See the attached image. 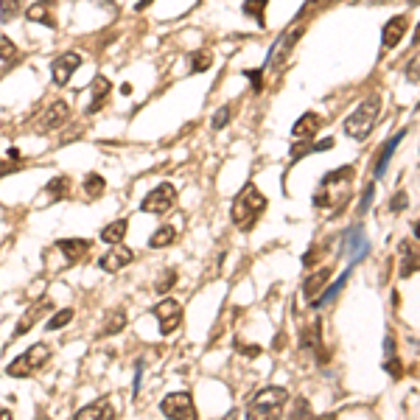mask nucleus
<instances>
[{
  "mask_svg": "<svg viewBox=\"0 0 420 420\" xmlns=\"http://www.w3.org/2000/svg\"><path fill=\"white\" fill-rule=\"evenodd\" d=\"M373 196H375V185L370 183V185L365 188V193H362V202H359V216H365V213L370 210V205H373Z\"/></svg>",
  "mask_w": 420,
  "mask_h": 420,
  "instance_id": "obj_39",
  "label": "nucleus"
},
{
  "mask_svg": "<svg viewBox=\"0 0 420 420\" xmlns=\"http://www.w3.org/2000/svg\"><path fill=\"white\" fill-rule=\"evenodd\" d=\"M328 280H330V266H323V269H317L314 275H308V278L303 280V294H306L308 303H314L325 291Z\"/></svg>",
  "mask_w": 420,
  "mask_h": 420,
  "instance_id": "obj_16",
  "label": "nucleus"
},
{
  "mask_svg": "<svg viewBox=\"0 0 420 420\" xmlns=\"http://www.w3.org/2000/svg\"><path fill=\"white\" fill-rule=\"evenodd\" d=\"M26 17L31 20V23H43L48 28H56V17H53V6L45 3V0H40V3H34V6H28V11H26Z\"/></svg>",
  "mask_w": 420,
  "mask_h": 420,
  "instance_id": "obj_20",
  "label": "nucleus"
},
{
  "mask_svg": "<svg viewBox=\"0 0 420 420\" xmlns=\"http://www.w3.org/2000/svg\"><path fill=\"white\" fill-rule=\"evenodd\" d=\"M384 356H387V359L395 356V336H392V333H387V339H384Z\"/></svg>",
  "mask_w": 420,
  "mask_h": 420,
  "instance_id": "obj_43",
  "label": "nucleus"
},
{
  "mask_svg": "<svg viewBox=\"0 0 420 420\" xmlns=\"http://www.w3.org/2000/svg\"><path fill=\"white\" fill-rule=\"evenodd\" d=\"M264 210H266V196H264L255 185H244L241 188V193L235 196L230 216H233V225L241 230V233H249Z\"/></svg>",
  "mask_w": 420,
  "mask_h": 420,
  "instance_id": "obj_1",
  "label": "nucleus"
},
{
  "mask_svg": "<svg viewBox=\"0 0 420 420\" xmlns=\"http://www.w3.org/2000/svg\"><path fill=\"white\" fill-rule=\"evenodd\" d=\"M320 320H314L311 325L303 328V350H311V353H317V350H323V345H320Z\"/></svg>",
  "mask_w": 420,
  "mask_h": 420,
  "instance_id": "obj_24",
  "label": "nucleus"
},
{
  "mask_svg": "<svg viewBox=\"0 0 420 420\" xmlns=\"http://www.w3.org/2000/svg\"><path fill=\"white\" fill-rule=\"evenodd\" d=\"M149 3H151V0H143V3H140V9H143V6H149Z\"/></svg>",
  "mask_w": 420,
  "mask_h": 420,
  "instance_id": "obj_49",
  "label": "nucleus"
},
{
  "mask_svg": "<svg viewBox=\"0 0 420 420\" xmlns=\"http://www.w3.org/2000/svg\"><path fill=\"white\" fill-rule=\"evenodd\" d=\"M320 124H323V118H320L317 112H306L303 118H297V124H294V129H291V135H294V140L314 138V132L320 129Z\"/></svg>",
  "mask_w": 420,
  "mask_h": 420,
  "instance_id": "obj_17",
  "label": "nucleus"
},
{
  "mask_svg": "<svg viewBox=\"0 0 420 420\" xmlns=\"http://www.w3.org/2000/svg\"><path fill=\"white\" fill-rule=\"evenodd\" d=\"M269 6V0H244V14L255 17L258 26H264V9Z\"/></svg>",
  "mask_w": 420,
  "mask_h": 420,
  "instance_id": "obj_31",
  "label": "nucleus"
},
{
  "mask_svg": "<svg viewBox=\"0 0 420 420\" xmlns=\"http://www.w3.org/2000/svg\"><path fill=\"white\" fill-rule=\"evenodd\" d=\"M415 45H420V26H418V31H415Z\"/></svg>",
  "mask_w": 420,
  "mask_h": 420,
  "instance_id": "obj_48",
  "label": "nucleus"
},
{
  "mask_svg": "<svg viewBox=\"0 0 420 420\" xmlns=\"http://www.w3.org/2000/svg\"><path fill=\"white\" fill-rule=\"evenodd\" d=\"M132 261H135V252H132L129 247H124V244H112V249L104 252V255L98 258V266H101L104 272H121V269L129 266Z\"/></svg>",
  "mask_w": 420,
  "mask_h": 420,
  "instance_id": "obj_10",
  "label": "nucleus"
},
{
  "mask_svg": "<svg viewBox=\"0 0 420 420\" xmlns=\"http://www.w3.org/2000/svg\"><path fill=\"white\" fill-rule=\"evenodd\" d=\"M68 118H70V104L59 98V101L48 104L45 112L37 118V129H40V132H53V129L65 126V124H68Z\"/></svg>",
  "mask_w": 420,
  "mask_h": 420,
  "instance_id": "obj_9",
  "label": "nucleus"
},
{
  "mask_svg": "<svg viewBox=\"0 0 420 420\" xmlns=\"http://www.w3.org/2000/svg\"><path fill=\"white\" fill-rule=\"evenodd\" d=\"M409 208V196H406V190H398L395 196H392V202H389V210L392 213H401V210H406Z\"/></svg>",
  "mask_w": 420,
  "mask_h": 420,
  "instance_id": "obj_38",
  "label": "nucleus"
},
{
  "mask_svg": "<svg viewBox=\"0 0 420 420\" xmlns=\"http://www.w3.org/2000/svg\"><path fill=\"white\" fill-rule=\"evenodd\" d=\"M90 87H93V104L87 107V112L93 115V112H98L104 107V98L112 93V82H107V76H95Z\"/></svg>",
  "mask_w": 420,
  "mask_h": 420,
  "instance_id": "obj_21",
  "label": "nucleus"
},
{
  "mask_svg": "<svg viewBox=\"0 0 420 420\" xmlns=\"http://www.w3.org/2000/svg\"><path fill=\"white\" fill-rule=\"evenodd\" d=\"M23 11V0H0V20L9 23Z\"/></svg>",
  "mask_w": 420,
  "mask_h": 420,
  "instance_id": "obj_32",
  "label": "nucleus"
},
{
  "mask_svg": "<svg viewBox=\"0 0 420 420\" xmlns=\"http://www.w3.org/2000/svg\"><path fill=\"white\" fill-rule=\"evenodd\" d=\"M404 138H406V129H401L398 135H392V138L384 143V151H381V157H378V163H375V177H378V180L387 174V166H389V160H392L398 143H404Z\"/></svg>",
  "mask_w": 420,
  "mask_h": 420,
  "instance_id": "obj_18",
  "label": "nucleus"
},
{
  "mask_svg": "<svg viewBox=\"0 0 420 420\" xmlns=\"http://www.w3.org/2000/svg\"><path fill=\"white\" fill-rule=\"evenodd\" d=\"M124 328H126V314H124V308H115L109 314V320L104 323V328L98 330V336H112V333H121Z\"/></svg>",
  "mask_w": 420,
  "mask_h": 420,
  "instance_id": "obj_26",
  "label": "nucleus"
},
{
  "mask_svg": "<svg viewBox=\"0 0 420 420\" xmlns=\"http://www.w3.org/2000/svg\"><path fill=\"white\" fill-rule=\"evenodd\" d=\"M401 255H404V261H401V278H412L420 269V252L409 241H401Z\"/></svg>",
  "mask_w": 420,
  "mask_h": 420,
  "instance_id": "obj_19",
  "label": "nucleus"
},
{
  "mask_svg": "<svg viewBox=\"0 0 420 420\" xmlns=\"http://www.w3.org/2000/svg\"><path fill=\"white\" fill-rule=\"evenodd\" d=\"M230 121V107H222L216 115H213V129H225Z\"/></svg>",
  "mask_w": 420,
  "mask_h": 420,
  "instance_id": "obj_41",
  "label": "nucleus"
},
{
  "mask_svg": "<svg viewBox=\"0 0 420 420\" xmlns=\"http://www.w3.org/2000/svg\"><path fill=\"white\" fill-rule=\"evenodd\" d=\"M348 278H350V269H348V272H342V275H339V280H336V283H333V286H330L328 291H323V294H320V300L314 303V308H325V306H330V303L336 300V294H339V291L345 289Z\"/></svg>",
  "mask_w": 420,
  "mask_h": 420,
  "instance_id": "obj_25",
  "label": "nucleus"
},
{
  "mask_svg": "<svg viewBox=\"0 0 420 420\" xmlns=\"http://www.w3.org/2000/svg\"><path fill=\"white\" fill-rule=\"evenodd\" d=\"M244 76H247V79H252V87H255V90H261V79H264V70H247Z\"/></svg>",
  "mask_w": 420,
  "mask_h": 420,
  "instance_id": "obj_44",
  "label": "nucleus"
},
{
  "mask_svg": "<svg viewBox=\"0 0 420 420\" xmlns=\"http://www.w3.org/2000/svg\"><path fill=\"white\" fill-rule=\"evenodd\" d=\"M56 247L62 249V255H65L68 264H79L93 249V241H87V238H59Z\"/></svg>",
  "mask_w": 420,
  "mask_h": 420,
  "instance_id": "obj_14",
  "label": "nucleus"
},
{
  "mask_svg": "<svg viewBox=\"0 0 420 420\" xmlns=\"http://www.w3.org/2000/svg\"><path fill=\"white\" fill-rule=\"evenodd\" d=\"M126 230H129V222H126V219H115L112 225H107V227L101 230V241H104V244H121Z\"/></svg>",
  "mask_w": 420,
  "mask_h": 420,
  "instance_id": "obj_22",
  "label": "nucleus"
},
{
  "mask_svg": "<svg viewBox=\"0 0 420 420\" xmlns=\"http://www.w3.org/2000/svg\"><path fill=\"white\" fill-rule=\"evenodd\" d=\"M79 68H82V56H79L76 50L56 56V59L50 62V79H53V85H56V87H65V85L73 79V73H76Z\"/></svg>",
  "mask_w": 420,
  "mask_h": 420,
  "instance_id": "obj_7",
  "label": "nucleus"
},
{
  "mask_svg": "<svg viewBox=\"0 0 420 420\" xmlns=\"http://www.w3.org/2000/svg\"><path fill=\"white\" fill-rule=\"evenodd\" d=\"M70 320H73V308H62V311H56V314L45 323V330H59V328L68 325Z\"/></svg>",
  "mask_w": 420,
  "mask_h": 420,
  "instance_id": "obj_33",
  "label": "nucleus"
},
{
  "mask_svg": "<svg viewBox=\"0 0 420 420\" xmlns=\"http://www.w3.org/2000/svg\"><path fill=\"white\" fill-rule=\"evenodd\" d=\"M0 59H3V62H14V59H17V45H14L6 34H0Z\"/></svg>",
  "mask_w": 420,
  "mask_h": 420,
  "instance_id": "obj_37",
  "label": "nucleus"
},
{
  "mask_svg": "<svg viewBox=\"0 0 420 420\" xmlns=\"http://www.w3.org/2000/svg\"><path fill=\"white\" fill-rule=\"evenodd\" d=\"M48 308H50V300H40V303H37V306H34V308L26 314V320H20V323H17V328H14V336H23V333H28V330H31V323L40 317V311H48Z\"/></svg>",
  "mask_w": 420,
  "mask_h": 420,
  "instance_id": "obj_27",
  "label": "nucleus"
},
{
  "mask_svg": "<svg viewBox=\"0 0 420 420\" xmlns=\"http://www.w3.org/2000/svg\"><path fill=\"white\" fill-rule=\"evenodd\" d=\"M300 34H303V26H297V28H291V31L280 34L278 43H275V45H272V50H269V62H266V65L278 68L280 62H286V59H289V53H291V48L297 45Z\"/></svg>",
  "mask_w": 420,
  "mask_h": 420,
  "instance_id": "obj_11",
  "label": "nucleus"
},
{
  "mask_svg": "<svg viewBox=\"0 0 420 420\" xmlns=\"http://www.w3.org/2000/svg\"><path fill=\"white\" fill-rule=\"evenodd\" d=\"M210 65H213V56H210L208 50H199V53H193V62H190V73H199V70H210Z\"/></svg>",
  "mask_w": 420,
  "mask_h": 420,
  "instance_id": "obj_36",
  "label": "nucleus"
},
{
  "mask_svg": "<svg viewBox=\"0 0 420 420\" xmlns=\"http://www.w3.org/2000/svg\"><path fill=\"white\" fill-rule=\"evenodd\" d=\"M406 28H409V17H406V14H398V17L387 20V23H384V31H381V45L387 48V50H392L395 45H401Z\"/></svg>",
  "mask_w": 420,
  "mask_h": 420,
  "instance_id": "obj_12",
  "label": "nucleus"
},
{
  "mask_svg": "<svg viewBox=\"0 0 420 420\" xmlns=\"http://www.w3.org/2000/svg\"><path fill=\"white\" fill-rule=\"evenodd\" d=\"M154 317L160 323L163 336H171L180 328V323H183V306L177 300H163V303L154 306Z\"/></svg>",
  "mask_w": 420,
  "mask_h": 420,
  "instance_id": "obj_8",
  "label": "nucleus"
},
{
  "mask_svg": "<svg viewBox=\"0 0 420 420\" xmlns=\"http://www.w3.org/2000/svg\"><path fill=\"white\" fill-rule=\"evenodd\" d=\"M17 166H6V163H0V174H11Z\"/></svg>",
  "mask_w": 420,
  "mask_h": 420,
  "instance_id": "obj_45",
  "label": "nucleus"
},
{
  "mask_svg": "<svg viewBox=\"0 0 420 420\" xmlns=\"http://www.w3.org/2000/svg\"><path fill=\"white\" fill-rule=\"evenodd\" d=\"M115 415H118V412H115L112 401H109V398H98L95 404L79 409V412H76V420H109V418H115Z\"/></svg>",
  "mask_w": 420,
  "mask_h": 420,
  "instance_id": "obj_15",
  "label": "nucleus"
},
{
  "mask_svg": "<svg viewBox=\"0 0 420 420\" xmlns=\"http://www.w3.org/2000/svg\"><path fill=\"white\" fill-rule=\"evenodd\" d=\"M50 359V348H48L45 342H40V345H34V348H28L23 356H17L9 367H6V373L11 375V378H23V375H31L37 373V370H43L45 367V362Z\"/></svg>",
  "mask_w": 420,
  "mask_h": 420,
  "instance_id": "obj_4",
  "label": "nucleus"
},
{
  "mask_svg": "<svg viewBox=\"0 0 420 420\" xmlns=\"http://www.w3.org/2000/svg\"><path fill=\"white\" fill-rule=\"evenodd\" d=\"M11 418V412H9V409H0V420H9Z\"/></svg>",
  "mask_w": 420,
  "mask_h": 420,
  "instance_id": "obj_47",
  "label": "nucleus"
},
{
  "mask_svg": "<svg viewBox=\"0 0 420 420\" xmlns=\"http://www.w3.org/2000/svg\"><path fill=\"white\" fill-rule=\"evenodd\" d=\"M286 404H289V392L283 387H266L247 404V415L249 418H278Z\"/></svg>",
  "mask_w": 420,
  "mask_h": 420,
  "instance_id": "obj_3",
  "label": "nucleus"
},
{
  "mask_svg": "<svg viewBox=\"0 0 420 420\" xmlns=\"http://www.w3.org/2000/svg\"><path fill=\"white\" fill-rule=\"evenodd\" d=\"M406 79L420 85V56H412V62L406 65Z\"/></svg>",
  "mask_w": 420,
  "mask_h": 420,
  "instance_id": "obj_40",
  "label": "nucleus"
},
{
  "mask_svg": "<svg viewBox=\"0 0 420 420\" xmlns=\"http://www.w3.org/2000/svg\"><path fill=\"white\" fill-rule=\"evenodd\" d=\"M345 252H348L350 264H359V261H365V258H367V252H370V241L365 238L362 225H359V227H353V230L348 233V238H345Z\"/></svg>",
  "mask_w": 420,
  "mask_h": 420,
  "instance_id": "obj_13",
  "label": "nucleus"
},
{
  "mask_svg": "<svg viewBox=\"0 0 420 420\" xmlns=\"http://www.w3.org/2000/svg\"><path fill=\"white\" fill-rule=\"evenodd\" d=\"M174 283H177V269H166L163 278L154 283V291H157V294H166V291L174 289Z\"/></svg>",
  "mask_w": 420,
  "mask_h": 420,
  "instance_id": "obj_35",
  "label": "nucleus"
},
{
  "mask_svg": "<svg viewBox=\"0 0 420 420\" xmlns=\"http://www.w3.org/2000/svg\"><path fill=\"white\" fill-rule=\"evenodd\" d=\"M177 241V227H171V225H166V227H160V230H154L151 238H149V247L151 249H163V247H171Z\"/></svg>",
  "mask_w": 420,
  "mask_h": 420,
  "instance_id": "obj_23",
  "label": "nucleus"
},
{
  "mask_svg": "<svg viewBox=\"0 0 420 420\" xmlns=\"http://www.w3.org/2000/svg\"><path fill=\"white\" fill-rule=\"evenodd\" d=\"M68 190H70V180L68 177H53L45 185V193H50V199H62V196H68Z\"/></svg>",
  "mask_w": 420,
  "mask_h": 420,
  "instance_id": "obj_30",
  "label": "nucleus"
},
{
  "mask_svg": "<svg viewBox=\"0 0 420 420\" xmlns=\"http://www.w3.org/2000/svg\"><path fill=\"white\" fill-rule=\"evenodd\" d=\"M381 95H370L367 101L359 104V109L345 121V135L353 140H367L373 135L375 124H378V115H381Z\"/></svg>",
  "mask_w": 420,
  "mask_h": 420,
  "instance_id": "obj_2",
  "label": "nucleus"
},
{
  "mask_svg": "<svg viewBox=\"0 0 420 420\" xmlns=\"http://www.w3.org/2000/svg\"><path fill=\"white\" fill-rule=\"evenodd\" d=\"M348 180H353V166H345V168H336V171H330L323 177V185H333V183H348Z\"/></svg>",
  "mask_w": 420,
  "mask_h": 420,
  "instance_id": "obj_34",
  "label": "nucleus"
},
{
  "mask_svg": "<svg viewBox=\"0 0 420 420\" xmlns=\"http://www.w3.org/2000/svg\"><path fill=\"white\" fill-rule=\"evenodd\" d=\"M328 3H333V0H308V3L300 9V17H306L311 9H323V6H328Z\"/></svg>",
  "mask_w": 420,
  "mask_h": 420,
  "instance_id": "obj_42",
  "label": "nucleus"
},
{
  "mask_svg": "<svg viewBox=\"0 0 420 420\" xmlns=\"http://www.w3.org/2000/svg\"><path fill=\"white\" fill-rule=\"evenodd\" d=\"M412 233H415V238L420 241V222H415V225H412Z\"/></svg>",
  "mask_w": 420,
  "mask_h": 420,
  "instance_id": "obj_46",
  "label": "nucleus"
},
{
  "mask_svg": "<svg viewBox=\"0 0 420 420\" xmlns=\"http://www.w3.org/2000/svg\"><path fill=\"white\" fill-rule=\"evenodd\" d=\"M160 412L166 418H185L193 420L196 418V406H193V398L188 392H171L160 401Z\"/></svg>",
  "mask_w": 420,
  "mask_h": 420,
  "instance_id": "obj_6",
  "label": "nucleus"
},
{
  "mask_svg": "<svg viewBox=\"0 0 420 420\" xmlns=\"http://www.w3.org/2000/svg\"><path fill=\"white\" fill-rule=\"evenodd\" d=\"M333 146V140L325 138V140H320V143H306V146H297L294 151H291V163H297L300 157H306V154H311V151H328Z\"/></svg>",
  "mask_w": 420,
  "mask_h": 420,
  "instance_id": "obj_28",
  "label": "nucleus"
},
{
  "mask_svg": "<svg viewBox=\"0 0 420 420\" xmlns=\"http://www.w3.org/2000/svg\"><path fill=\"white\" fill-rule=\"evenodd\" d=\"M107 190V183H104V177L101 174H95V171H90L87 177H85V193L90 196V199H98L101 193Z\"/></svg>",
  "mask_w": 420,
  "mask_h": 420,
  "instance_id": "obj_29",
  "label": "nucleus"
},
{
  "mask_svg": "<svg viewBox=\"0 0 420 420\" xmlns=\"http://www.w3.org/2000/svg\"><path fill=\"white\" fill-rule=\"evenodd\" d=\"M174 202H177V188L171 185V183H163V185L151 188L149 193H146V199L140 202V210L143 213H168L171 208H174Z\"/></svg>",
  "mask_w": 420,
  "mask_h": 420,
  "instance_id": "obj_5",
  "label": "nucleus"
}]
</instances>
